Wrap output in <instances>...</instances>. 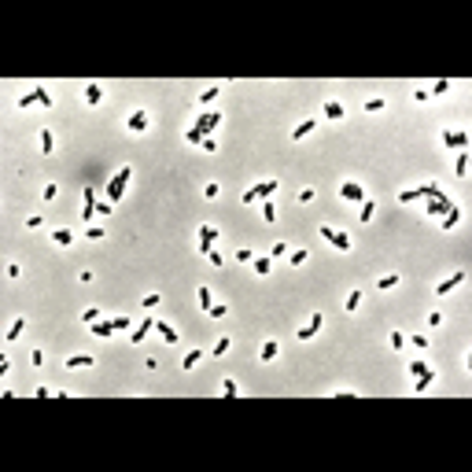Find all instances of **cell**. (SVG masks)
I'll return each mask as SVG.
<instances>
[{"label":"cell","instance_id":"obj_42","mask_svg":"<svg viewBox=\"0 0 472 472\" xmlns=\"http://www.w3.org/2000/svg\"><path fill=\"white\" fill-rule=\"evenodd\" d=\"M391 347H395V351H402V347H406V336H402V332H391Z\"/></svg>","mask_w":472,"mask_h":472},{"label":"cell","instance_id":"obj_47","mask_svg":"<svg viewBox=\"0 0 472 472\" xmlns=\"http://www.w3.org/2000/svg\"><path fill=\"white\" fill-rule=\"evenodd\" d=\"M222 395H225V399H233V395H236V384L225 380V384H222Z\"/></svg>","mask_w":472,"mask_h":472},{"label":"cell","instance_id":"obj_39","mask_svg":"<svg viewBox=\"0 0 472 472\" xmlns=\"http://www.w3.org/2000/svg\"><path fill=\"white\" fill-rule=\"evenodd\" d=\"M365 111H369V115H376V111H384V100L376 96V100H365Z\"/></svg>","mask_w":472,"mask_h":472},{"label":"cell","instance_id":"obj_41","mask_svg":"<svg viewBox=\"0 0 472 472\" xmlns=\"http://www.w3.org/2000/svg\"><path fill=\"white\" fill-rule=\"evenodd\" d=\"M188 144H196V148H200V144H203V133H200V129H196V126H192V129H188Z\"/></svg>","mask_w":472,"mask_h":472},{"label":"cell","instance_id":"obj_12","mask_svg":"<svg viewBox=\"0 0 472 472\" xmlns=\"http://www.w3.org/2000/svg\"><path fill=\"white\" fill-rule=\"evenodd\" d=\"M314 129H317V118H303L295 129H291V140H303V137H310V133H314Z\"/></svg>","mask_w":472,"mask_h":472},{"label":"cell","instance_id":"obj_38","mask_svg":"<svg viewBox=\"0 0 472 472\" xmlns=\"http://www.w3.org/2000/svg\"><path fill=\"white\" fill-rule=\"evenodd\" d=\"M262 218H266V222L277 218V211H273V203H269V200H262Z\"/></svg>","mask_w":472,"mask_h":472},{"label":"cell","instance_id":"obj_20","mask_svg":"<svg viewBox=\"0 0 472 472\" xmlns=\"http://www.w3.org/2000/svg\"><path fill=\"white\" fill-rule=\"evenodd\" d=\"M399 273H388V277H380V280H376V288H380V291H391V288H399Z\"/></svg>","mask_w":472,"mask_h":472},{"label":"cell","instance_id":"obj_2","mask_svg":"<svg viewBox=\"0 0 472 472\" xmlns=\"http://www.w3.org/2000/svg\"><path fill=\"white\" fill-rule=\"evenodd\" d=\"M321 236H325V240L332 243L336 251H351V247H354V243H351V236H347V233H339V229H332V225H321Z\"/></svg>","mask_w":472,"mask_h":472},{"label":"cell","instance_id":"obj_49","mask_svg":"<svg viewBox=\"0 0 472 472\" xmlns=\"http://www.w3.org/2000/svg\"><path fill=\"white\" fill-rule=\"evenodd\" d=\"M284 254H288V243H277V247H273V254H269V258H284Z\"/></svg>","mask_w":472,"mask_h":472},{"label":"cell","instance_id":"obj_9","mask_svg":"<svg viewBox=\"0 0 472 472\" xmlns=\"http://www.w3.org/2000/svg\"><path fill=\"white\" fill-rule=\"evenodd\" d=\"M214 240H218V229H214V225H200V251L203 254L214 247Z\"/></svg>","mask_w":472,"mask_h":472},{"label":"cell","instance_id":"obj_29","mask_svg":"<svg viewBox=\"0 0 472 472\" xmlns=\"http://www.w3.org/2000/svg\"><path fill=\"white\" fill-rule=\"evenodd\" d=\"M373 214H376V203H373V200H362V214H358V218H362V222H373Z\"/></svg>","mask_w":472,"mask_h":472},{"label":"cell","instance_id":"obj_33","mask_svg":"<svg viewBox=\"0 0 472 472\" xmlns=\"http://www.w3.org/2000/svg\"><path fill=\"white\" fill-rule=\"evenodd\" d=\"M207 314H211V317H214V321H222V317H225V314H229V306H225V303H214V306H211V310H207Z\"/></svg>","mask_w":472,"mask_h":472},{"label":"cell","instance_id":"obj_15","mask_svg":"<svg viewBox=\"0 0 472 472\" xmlns=\"http://www.w3.org/2000/svg\"><path fill=\"white\" fill-rule=\"evenodd\" d=\"M63 365H67V369H89V365H92V354H70Z\"/></svg>","mask_w":472,"mask_h":472},{"label":"cell","instance_id":"obj_16","mask_svg":"<svg viewBox=\"0 0 472 472\" xmlns=\"http://www.w3.org/2000/svg\"><path fill=\"white\" fill-rule=\"evenodd\" d=\"M251 266H254V273H262V277H266V273L273 269V258H269V254H254Z\"/></svg>","mask_w":472,"mask_h":472},{"label":"cell","instance_id":"obj_11","mask_svg":"<svg viewBox=\"0 0 472 472\" xmlns=\"http://www.w3.org/2000/svg\"><path fill=\"white\" fill-rule=\"evenodd\" d=\"M89 332H92V336H115V332H118V325H115V317H111V321H92Z\"/></svg>","mask_w":472,"mask_h":472},{"label":"cell","instance_id":"obj_40","mask_svg":"<svg viewBox=\"0 0 472 472\" xmlns=\"http://www.w3.org/2000/svg\"><path fill=\"white\" fill-rule=\"evenodd\" d=\"M424 369H428V365H424V362H421V358H413V362H410V376H421Z\"/></svg>","mask_w":472,"mask_h":472},{"label":"cell","instance_id":"obj_7","mask_svg":"<svg viewBox=\"0 0 472 472\" xmlns=\"http://www.w3.org/2000/svg\"><path fill=\"white\" fill-rule=\"evenodd\" d=\"M339 196H343L347 203H362L365 200V192H362V185H358V181H343V185H339Z\"/></svg>","mask_w":472,"mask_h":472},{"label":"cell","instance_id":"obj_45","mask_svg":"<svg viewBox=\"0 0 472 472\" xmlns=\"http://www.w3.org/2000/svg\"><path fill=\"white\" fill-rule=\"evenodd\" d=\"M18 273H22V266H18V262H7V277L18 280Z\"/></svg>","mask_w":472,"mask_h":472},{"label":"cell","instance_id":"obj_14","mask_svg":"<svg viewBox=\"0 0 472 472\" xmlns=\"http://www.w3.org/2000/svg\"><path fill=\"white\" fill-rule=\"evenodd\" d=\"M155 332L166 339V343H177V328L170 325V321H155Z\"/></svg>","mask_w":472,"mask_h":472},{"label":"cell","instance_id":"obj_18","mask_svg":"<svg viewBox=\"0 0 472 472\" xmlns=\"http://www.w3.org/2000/svg\"><path fill=\"white\" fill-rule=\"evenodd\" d=\"M200 358H203L200 347H196V351H188V354L181 358V369H185V373H188V369H196V365H200Z\"/></svg>","mask_w":472,"mask_h":472},{"label":"cell","instance_id":"obj_43","mask_svg":"<svg viewBox=\"0 0 472 472\" xmlns=\"http://www.w3.org/2000/svg\"><path fill=\"white\" fill-rule=\"evenodd\" d=\"M115 325H118V332H126V328H129V325H133V321H129L126 314H118V317H115Z\"/></svg>","mask_w":472,"mask_h":472},{"label":"cell","instance_id":"obj_5","mask_svg":"<svg viewBox=\"0 0 472 472\" xmlns=\"http://www.w3.org/2000/svg\"><path fill=\"white\" fill-rule=\"evenodd\" d=\"M443 148H469L465 129H443Z\"/></svg>","mask_w":472,"mask_h":472},{"label":"cell","instance_id":"obj_28","mask_svg":"<svg viewBox=\"0 0 472 472\" xmlns=\"http://www.w3.org/2000/svg\"><path fill=\"white\" fill-rule=\"evenodd\" d=\"M325 118H343V103L328 100V103H325Z\"/></svg>","mask_w":472,"mask_h":472},{"label":"cell","instance_id":"obj_46","mask_svg":"<svg viewBox=\"0 0 472 472\" xmlns=\"http://www.w3.org/2000/svg\"><path fill=\"white\" fill-rule=\"evenodd\" d=\"M428 325H432V328L443 325V314H439V310H432V314H428Z\"/></svg>","mask_w":472,"mask_h":472},{"label":"cell","instance_id":"obj_34","mask_svg":"<svg viewBox=\"0 0 472 472\" xmlns=\"http://www.w3.org/2000/svg\"><path fill=\"white\" fill-rule=\"evenodd\" d=\"M447 89H450V81H447V78H439V81H436V85H432V89H428V92H432V96H443V92H447Z\"/></svg>","mask_w":472,"mask_h":472},{"label":"cell","instance_id":"obj_36","mask_svg":"<svg viewBox=\"0 0 472 472\" xmlns=\"http://www.w3.org/2000/svg\"><path fill=\"white\" fill-rule=\"evenodd\" d=\"M358 303H362V291H351V295H347V310H351V314H354V310H358Z\"/></svg>","mask_w":472,"mask_h":472},{"label":"cell","instance_id":"obj_1","mask_svg":"<svg viewBox=\"0 0 472 472\" xmlns=\"http://www.w3.org/2000/svg\"><path fill=\"white\" fill-rule=\"evenodd\" d=\"M133 177V166H122L115 177H111V185H107V200L118 207V200H122V192H126V181Z\"/></svg>","mask_w":472,"mask_h":472},{"label":"cell","instance_id":"obj_22","mask_svg":"<svg viewBox=\"0 0 472 472\" xmlns=\"http://www.w3.org/2000/svg\"><path fill=\"white\" fill-rule=\"evenodd\" d=\"M454 174H458V177L469 174V148H461V155H458V163H454Z\"/></svg>","mask_w":472,"mask_h":472},{"label":"cell","instance_id":"obj_26","mask_svg":"<svg viewBox=\"0 0 472 472\" xmlns=\"http://www.w3.org/2000/svg\"><path fill=\"white\" fill-rule=\"evenodd\" d=\"M152 328H155V321L148 317V321H144V325H140V328H133V336H129V339H133V343H140V339H144L148 332H152Z\"/></svg>","mask_w":472,"mask_h":472},{"label":"cell","instance_id":"obj_10","mask_svg":"<svg viewBox=\"0 0 472 472\" xmlns=\"http://www.w3.org/2000/svg\"><path fill=\"white\" fill-rule=\"evenodd\" d=\"M144 129H148V111L137 107L133 115H129V133H144Z\"/></svg>","mask_w":472,"mask_h":472},{"label":"cell","instance_id":"obj_50","mask_svg":"<svg viewBox=\"0 0 472 472\" xmlns=\"http://www.w3.org/2000/svg\"><path fill=\"white\" fill-rule=\"evenodd\" d=\"M207 258H211V266H222V262H225V258H222V254H218V251H214V247H211V251H207Z\"/></svg>","mask_w":472,"mask_h":472},{"label":"cell","instance_id":"obj_35","mask_svg":"<svg viewBox=\"0 0 472 472\" xmlns=\"http://www.w3.org/2000/svg\"><path fill=\"white\" fill-rule=\"evenodd\" d=\"M55 192H59V185H55V181H52V185H44L41 200H44V203H52V200H55Z\"/></svg>","mask_w":472,"mask_h":472},{"label":"cell","instance_id":"obj_13","mask_svg":"<svg viewBox=\"0 0 472 472\" xmlns=\"http://www.w3.org/2000/svg\"><path fill=\"white\" fill-rule=\"evenodd\" d=\"M432 384H436V373H432V369H424L421 376H413V391H428Z\"/></svg>","mask_w":472,"mask_h":472},{"label":"cell","instance_id":"obj_31","mask_svg":"<svg viewBox=\"0 0 472 472\" xmlns=\"http://www.w3.org/2000/svg\"><path fill=\"white\" fill-rule=\"evenodd\" d=\"M33 100L41 103V107H52V96H48V89H41V85L33 89Z\"/></svg>","mask_w":472,"mask_h":472},{"label":"cell","instance_id":"obj_52","mask_svg":"<svg viewBox=\"0 0 472 472\" xmlns=\"http://www.w3.org/2000/svg\"><path fill=\"white\" fill-rule=\"evenodd\" d=\"M30 362L33 365H44V351H30Z\"/></svg>","mask_w":472,"mask_h":472},{"label":"cell","instance_id":"obj_48","mask_svg":"<svg viewBox=\"0 0 472 472\" xmlns=\"http://www.w3.org/2000/svg\"><path fill=\"white\" fill-rule=\"evenodd\" d=\"M299 203H314V188H303V192H299Z\"/></svg>","mask_w":472,"mask_h":472},{"label":"cell","instance_id":"obj_8","mask_svg":"<svg viewBox=\"0 0 472 472\" xmlns=\"http://www.w3.org/2000/svg\"><path fill=\"white\" fill-rule=\"evenodd\" d=\"M218 122H222V115H200L196 118V129H200L203 137H211L214 129H218Z\"/></svg>","mask_w":472,"mask_h":472},{"label":"cell","instance_id":"obj_25","mask_svg":"<svg viewBox=\"0 0 472 472\" xmlns=\"http://www.w3.org/2000/svg\"><path fill=\"white\" fill-rule=\"evenodd\" d=\"M100 96H103V89H100V85H89V89H85V103H89V107H96V103H100Z\"/></svg>","mask_w":472,"mask_h":472},{"label":"cell","instance_id":"obj_21","mask_svg":"<svg viewBox=\"0 0 472 472\" xmlns=\"http://www.w3.org/2000/svg\"><path fill=\"white\" fill-rule=\"evenodd\" d=\"M22 328H26V317H15V321H11V328H7V343H15V339L22 336Z\"/></svg>","mask_w":472,"mask_h":472},{"label":"cell","instance_id":"obj_23","mask_svg":"<svg viewBox=\"0 0 472 472\" xmlns=\"http://www.w3.org/2000/svg\"><path fill=\"white\" fill-rule=\"evenodd\" d=\"M196 295H200V306H203V314H207V310H211V306H214V291H211V288H207V284H203L200 291H196Z\"/></svg>","mask_w":472,"mask_h":472},{"label":"cell","instance_id":"obj_32","mask_svg":"<svg viewBox=\"0 0 472 472\" xmlns=\"http://www.w3.org/2000/svg\"><path fill=\"white\" fill-rule=\"evenodd\" d=\"M458 218H461V211H458V207H454L450 214H443V229H454V225H458Z\"/></svg>","mask_w":472,"mask_h":472},{"label":"cell","instance_id":"obj_17","mask_svg":"<svg viewBox=\"0 0 472 472\" xmlns=\"http://www.w3.org/2000/svg\"><path fill=\"white\" fill-rule=\"evenodd\" d=\"M277 351H280L277 339H266V343H262V351H258V358H262V362H273V358H277Z\"/></svg>","mask_w":472,"mask_h":472},{"label":"cell","instance_id":"obj_37","mask_svg":"<svg viewBox=\"0 0 472 472\" xmlns=\"http://www.w3.org/2000/svg\"><path fill=\"white\" fill-rule=\"evenodd\" d=\"M92 321H100V310H96V306H89V310L81 314V325H92Z\"/></svg>","mask_w":472,"mask_h":472},{"label":"cell","instance_id":"obj_6","mask_svg":"<svg viewBox=\"0 0 472 472\" xmlns=\"http://www.w3.org/2000/svg\"><path fill=\"white\" fill-rule=\"evenodd\" d=\"M321 328H325V314H310V325H303L295 336H299V339H314Z\"/></svg>","mask_w":472,"mask_h":472},{"label":"cell","instance_id":"obj_24","mask_svg":"<svg viewBox=\"0 0 472 472\" xmlns=\"http://www.w3.org/2000/svg\"><path fill=\"white\" fill-rule=\"evenodd\" d=\"M229 347H233V339H229V336H222L218 343H214V351H211V358H225V354H229Z\"/></svg>","mask_w":472,"mask_h":472},{"label":"cell","instance_id":"obj_3","mask_svg":"<svg viewBox=\"0 0 472 472\" xmlns=\"http://www.w3.org/2000/svg\"><path fill=\"white\" fill-rule=\"evenodd\" d=\"M424 211H428V214H436V218H439V214H450V211H454V200H450V196H428V207H424Z\"/></svg>","mask_w":472,"mask_h":472},{"label":"cell","instance_id":"obj_51","mask_svg":"<svg viewBox=\"0 0 472 472\" xmlns=\"http://www.w3.org/2000/svg\"><path fill=\"white\" fill-rule=\"evenodd\" d=\"M111 211H115V203H111V200L107 203H96V214H111Z\"/></svg>","mask_w":472,"mask_h":472},{"label":"cell","instance_id":"obj_19","mask_svg":"<svg viewBox=\"0 0 472 472\" xmlns=\"http://www.w3.org/2000/svg\"><path fill=\"white\" fill-rule=\"evenodd\" d=\"M52 243H55V247H67V243H74V233L70 229H55L52 233Z\"/></svg>","mask_w":472,"mask_h":472},{"label":"cell","instance_id":"obj_4","mask_svg":"<svg viewBox=\"0 0 472 472\" xmlns=\"http://www.w3.org/2000/svg\"><path fill=\"white\" fill-rule=\"evenodd\" d=\"M465 280H469V273H465V269H458V273H450V277H447V280H439V288H436V295H450V291H454V288H461V284H465Z\"/></svg>","mask_w":472,"mask_h":472},{"label":"cell","instance_id":"obj_44","mask_svg":"<svg viewBox=\"0 0 472 472\" xmlns=\"http://www.w3.org/2000/svg\"><path fill=\"white\" fill-rule=\"evenodd\" d=\"M103 236H107V233H103L100 225H89V240H103Z\"/></svg>","mask_w":472,"mask_h":472},{"label":"cell","instance_id":"obj_30","mask_svg":"<svg viewBox=\"0 0 472 472\" xmlns=\"http://www.w3.org/2000/svg\"><path fill=\"white\" fill-rule=\"evenodd\" d=\"M306 258H310V254H306L303 247H299V251H288V266H303Z\"/></svg>","mask_w":472,"mask_h":472},{"label":"cell","instance_id":"obj_27","mask_svg":"<svg viewBox=\"0 0 472 472\" xmlns=\"http://www.w3.org/2000/svg\"><path fill=\"white\" fill-rule=\"evenodd\" d=\"M41 152H44V155H52V152H55V137L48 133V129H41Z\"/></svg>","mask_w":472,"mask_h":472}]
</instances>
